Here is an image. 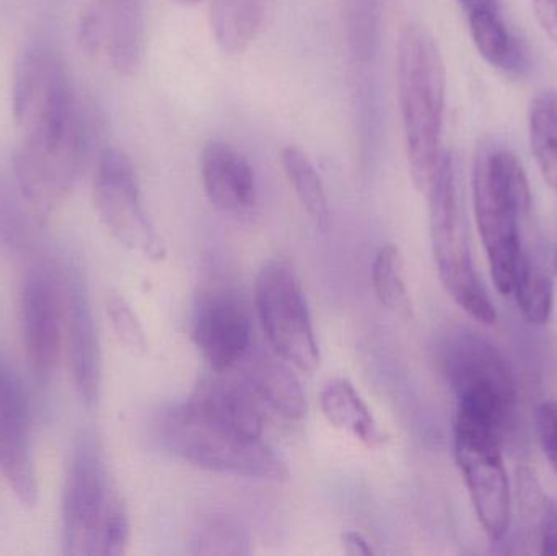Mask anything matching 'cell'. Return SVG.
<instances>
[{"label":"cell","instance_id":"1","mask_svg":"<svg viewBox=\"0 0 557 556\" xmlns=\"http://www.w3.org/2000/svg\"><path fill=\"white\" fill-rule=\"evenodd\" d=\"M473 208L491 276L497 291L509 296L523 250L522 222L532 211V189L519 157L504 144L483 140L478 146Z\"/></svg>","mask_w":557,"mask_h":556},{"label":"cell","instance_id":"2","mask_svg":"<svg viewBox=\"0 0 557 556\" xmlns=\"http://www.w3.org/2000/svg\"><path fill=\"white\" fill-rule=\"evenodd\" d=\"M398 91L406 157L416 188L424 195L441 162L447 74L429 29L408 25L399 36Z\"/></svg>","mask_w":557,"mask_h":556},{"label":"cell","instance_id":"3","mask_svg":"<svg viewBox=\"0 0 557 556\" xmlns=\"http://www.w3.org/2000/svg\"><path fill=\"white\" fill-rule=\"evenodd\" d=\"M12 113L20 143L35 146H61L95 127L64 59L45 45L29 46L16 62Z\"/></svg>","mask_w":557,"mask_h":556},{"label":"cell","instance_id":"4","mask_svg":"<svg viewBox=\"0 0 557 556\" xmlns=\"http://www.w3.org/2000/svg\"><path fill=\"white\" fill-rule=\"evenodd\" d=\"M424 195L429 201L432 251L442 286L468 316L484 325H493L497 319L496 307L471 257L460 173L454 153H442Z\"/></svg>","mask_w":557,"mask_h":556},{"label":"cell","instance_id":"5","mask_svg":"<svg viewBox=\"0 0 557 556\" xmlns=\"http://www.w3.org/2000/svg\"><path fill=\"white\" fill-rule=\"evenodd\" d=\"M157 431L170 453L198 469L267 482L288 479L284 460L263 440L245 436L211 420L188 401L165 411Z\"/></svg>","mask_w":557,"mask_h":556},{"label":"cell","instance_id":"6","mask_svg":"<svg viewBox=\"0 0 557 556\" xmlns=\"http://www.w3.org/2000/svg\"><path fill=\"white\" fill-rule=\"evenodd\" d=\"M444 365L457 395L455 421L504 437L516 413L517 388L503 356L480 336L461 333L445 346Z\"/></svg>","mask_w":557,"mask_h":556},{"label":"cell","instance_id":"7","mask_svg":"<svg viewBox=\"0 0 557 556\" xmlns=\"http://www.w3.org/2000/svg\"><path fill=\"white\" fill-rule=\"evenodd\" d=\"M123 503L113 490L100 443L94 433L75 441L62 492V552L67 556H98L101 534L114 509Z\"/></svg>","mask_w":557,"mask_h":556},{"label":"cell","instance_id":"8","mask_svg":"<svg viewBox=\"0 0 557 556\" xmlns=\"http://www.w3.org/2000/svg\"><path fill=\"white\" fill-rule=\"evenodd\" d=\"M258 316L278 358L304 374L320 366V348L307 297L297 274L285 261L264 264L255 284Z\"/></svg>","mask_w":557,"mask_h":556},{"label":"cell","instance_id":"9","mask_svg":"<svg viewBox=\"0 0 557 556\" xmlns=\"http://www.w3.org/2000/svg\"><path fill=\"white\" fill-rule=\"evenodd\" d=\"M94 202L98 218L123 247L150 260L165 258V244L144 208L136 170L120 149L108 147L98 157Z\"/></svg>","mask_w":557,"mask_h":556},{"label":"cell","instance_id":"10","mask_svg":"<svg viewBox=\"0 0 557 556\" xmlns=\"http://www.w3.org/2000/svg\"><path fill=\"white\" fill-rule=\"evenodd\" d=\"M503 440L493 431L455 421V459L478 521L493 542L503 541L510 528V486Z\"/></svg>","mask_w":557,"mask_h":556},{"label":"cell","instance_id":"11","mask_svg":"<svg viewBox=\"0 0 557 556\" xmlns=\"http://www.w3.org/2000/svg\"><path fill=\"white\" fill-rule=\"evenodd\" d=\"M62 281L51 263H36L23 277L20 293V326L23 346L39 387H48L62 343Z\"/></svg>","mask_w":557,"mask_h":556},{"label":"cell","instance_id":"12","mask_svg":"<svg viewBox=\"0 0 557 556\" xmlns=\"http://www.w3.org/2000/svg\"><path fill=\"white\" fill-rule=\"evenodd\" d=\"M0 475L25 508L39 499L32 441V405L18 369L0 348Z\"/></svg>","mask_w":557,"mask_h":556},{"label":"cell","instance_id":"13","mask_svg":"<svg viewBox=\"0 0 557 556\" xmlns=\"http://www.w3.org/2000/svg\"><path fill=\"white\" fill-rule=\"evenodd\" d=\"M195 342L214 372H231L250 355L253 323L240 299L215 294L199 309Z\"/></svg>","mask_w":557,"mask_h":556},{"label":"cell","instance_id":"14","mask_svg":"<svg viewBox=\"0 0 557 556\" xmlns=\"http://www.w3.org/2000/svg\"><path fill=\"white\" fill-rule=\"evenodd\" d=\"M67 307L69 356L75 392L85 407L94 408L101 388L100 339L85 277L75 267L69 273Z\"/></svg>","mask_w":557,"mask_h":556},{"label":"cell","instance_id":"15","mask_svg":"<svg viewBox=\"0 0 557 556\" xmlns=\"http://www.w3.org/2000/svg\"><path fill=\"white\" fill-rule=\"evenodd\" d=\"M201 178L212 205L240 215L257 206L258 183L247 157L232 144L211 139L202 147Z\"/></svg>","mask_w":557,"mask_h":556},{"label":"cell","instance_id":"16","mask_svg":"<svg viewBox=\"0 0 557 556\" xmlns=\"http://www.w3.org/2000/svg\"><path fill=\"white\" fill-rule=\"evenodd\" d=\"M188 404L199 413L245 436L263 440V405L242 378L215 372L212 378L201 381Z\"/></svg>","mask_w":557,"mask_h":556},{"label":"cell","instance_id":"17","mask_svg":"<svg viewBox=\"0 0 557 556\" xmlns=\"http://www.w3.org/2000/svg\"><path fill=\"white\" fill-rule=\"evenodd\" d=\"M244 379L255 397L263 407L270 408L278 417L298 421L307 413V397L294 366L282 358L261 355L247 356Z\"/></svg>","mask_w":557,"mask_h":556},{"label":"cell","instance_id":"18","mask_svg":"<svg viewBox=\"0 0 557 556\" xmlns=\"http://www.w3.org/2000/svg\"><path fill=\"white\" fill-rule=\"evenodd\" d=\"M320 408L331 427L349 433L367 447L375 449L385 444V434L372 410L346 379H334L324 385L320 394Z\"/></svg>","mask_w":557,"mask_h":556},{"label":"cell","instance_id":"19","mask_svg":"<svg viewBox=\"0 0 557 556\" xmlns=\"http://www.w3.org/2000/svg\"><path fill=\"white\" fill-rule=\"evenodd\" d=\"M103 48L120 74L131 75L139 67L144 52L139 0H110L108 16H104Z\"/></svg>","mask_w":557,"mask_h":556},{"label":"cell","instance_id":"20","mask_svg":"<svg viewBox=\"0 0 557 556\" xmlns=\"http://www.w3.org/2000/svg\"><path fill=\"white\" fill-rule=\"evenodd\" d=\"M270 0H212L215 41L228 54H240L263 26Z\"/></svg>","mask_w":557,"mask_h":556},{"label":"cell","instance_id":"21","mask_svg":"<svg viewBox=\"0 0 557 556\" xmlns=\"http://www.w3.org/2000/svg\"><path fill=\"white\" fill-rule=\"evenodd\" d=\"M471 38L481 58L504 74L520 75L529 65L522 42L507 28L499 10L468 16Z\"/></svg>","mask_w":557,"mask_h":556},{"label":"cell","instance_id":"22","mask_svg":"<svg viewBox=\"0 0 557 556\" xmlns=\"http://www.w3.org/2000/svg\"><path fill=\"white\" fill-rule=\"evenodd\" d=\"M42 219L28 205L15 180L0 175V247L28 255L38 248Z\"/></svg>","mask_w":557,"mask_h":556},{"label":"cell","instance_id":"23","mask_svg":"<svg viewBox=\"0 0 557 556\" xmlns=\"http://www.w3.org/2000/svg\"><path fill=\"white\" fill-rule=\"evenodd\" d=\"M512 294H516L520 312L533 325L548 322L553 312V280L545 264L523 248L513 276Z\"/></svg>","mask_w":557,"mask_h":556},{"label":"cell","instance_id":"24","mask_svg":"<svg viewBox=\"0 0 557 556\" xmlns=\"http://www.w3.org/2000/svg\"><path fill=\"white\" fill-rule=\"evenodd\" d=\"M530 146L543 178L557 195V91L536 95L530 104Z\"/></svg>","mask_w":557,"mask_h":556},{"label":"cell","instance_id":"25","mask_svg":"<svg viewBox=\"0 0 557 556\" xmlns=\"http://www.w3.org/2000/svg\"><path fill=\"white\" fill-rule=\"evenodd\" d=\"M282 166H284L285 175H287L295 195L300 199L301 206L307 209L308 214L318 224H326V191H324L321 176L318 175L317 169L308 159L307 153L297 147H285L282 150Z\"/></svg>","mask_w":557,"mask_h":556},{"label":"cell","instance_id":"26","mask_svg":"<svg viewBox=\"0 0 557 556\" xmlns=\"http://www.w3.org/2000/svg\"><path fill=\"white\" fill-rule=\"evenodd\" d=\"M373 293L386 309L401 310L408 307V287H406L405 263L395 245H383L373 258Z\"/></svg>","mask_w":557,"mask_h":556},{"label":"cell","instance_id":"27","mask_svg":"<svg viewBox=\"0 0 557 556\" xmlns=\"http://www.w3.org/2000/svg\"><path fill=\"white\" fill-rule=\"evenodd\" d=\"M107 312L121 345L133 355H144L147 351L146 332L131 304L120 294H111L107 300Z\"/></svg>","mask_w":557,"mask_h":556},{"label":"cell","instance_id":"28","mask_svg":"<svg viewBox=\"0 0 557 556\" xmlns=\"http://www.w3.org/2000/svg\"><path fill=\"white\" fill-rule=\"evenodd\" d=\"M196 547L199 554H247L248 541L244 531L228 519H211L198 531Z\"/></svg>","mask_w":557,"mask_h":556},{"label":"cell","instance_id":"29","mask_svg":"<svg viewBox=\"0 0 557 556\" xmlns=\"http://www.w3.org/2000/svg\"><path fill=\"white\" fill-rule=\"evenodd\" d=\"M536 424H539V437L543 453L557 472V400L542 404L539 417H536Z\"/></svg>","mask_w":557,"mask_h":556},{"label":"cell","instance_id":"30","mask_svg":"<svg viewBox=\"0 0 557 556\" xmlns=\"http://www.w3.org/2000/svg\"><path fill=\"white\" fill-rule=\"evenodd\" d=\"M78 42L87 54H95L103 48L104 16L95 9H87L78 16Z\"/></svg>","mask_w":557,"mask_h":556},{"label":"cell","instance_id":"31","mask_svg":"<svg viewBox=\"0 0 557 556\" xmlns=\"http://www.w3.org/2000/svg\"><path fill=\"white\" fill-rule=\"evenodd\" d=\"M542 554L557 555V505L548 503L542 515Z\"/></svg>","mask_w":557,"mask_h":556},{"label":"cell","instance_id":"32","mask_svg":"<svg viewBox=\"0 0 557 556\" xmlns=\"http://www.w3.org/2000/svg\"><path fill=\"white\" fill-rule=\"evenodd\" d=\"M532 5L543 32L557 42V0H532Z\"/></svg>","mask_w":557,"mask_h":556},{"label":"cell","instance_id":"33","mask_svg":"<svg viewBox=\"0 0 557 556\" xmlns=\"http://www.w3.org/2000/svg\"><path fill=\"white\" fill-rule=\"evenodd\" d=\"M344 552L347 555L369 556L375 554L372 544L360 532L349 531L343 535Z\"/></svg>","mask_w":557,"mask_h":556},{"label":"cell","instance_id":"34","mask_svg":"<svg viewBox=\"0 0 557 556\" xmlns=\"http://www.w3.org/2000/svg\"><path fill=\"white\" fill-rule=\"evenodd\" d=\"M458 3H460L467 18L468 16L478 15V13L496 12L497 10L496 0H458Z\"/></svg>","mask_w":557,"mask_h":556},{"label":"cell","instance_id":"35","mask_svg":"<svg viewBox=\"0 0 557 556\" xmlns=\"http://www.w3.org/2000/svg\"><path fill=\"white\" fill-rule=\"evenodd\" d=\"M176 2L182 3V5H195L199 0H176Z\"/></svg>","mask_w":557,"mask_h":556},{"label":"cell","instance_id":"36","mask_svg":"<svg viewBox=\"0 0 557 556\" xmlns=\"http://www.w3.org/2000/svg\"><path fill=\"white\" fill-rule=\"evenodd\" d=\"M556 267H557V261H556Z\"/></svg>","mask_w":557,"mask_h":556}]
</instances>
